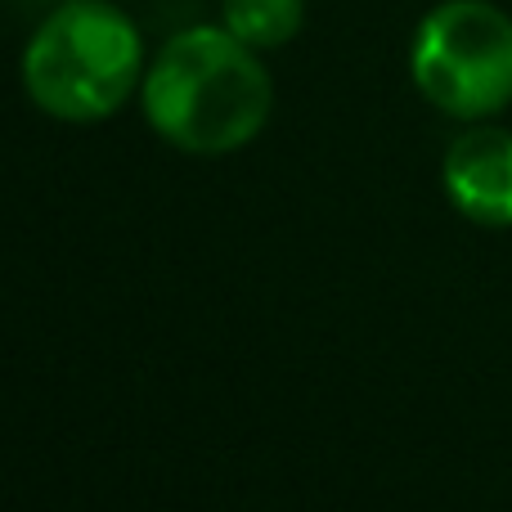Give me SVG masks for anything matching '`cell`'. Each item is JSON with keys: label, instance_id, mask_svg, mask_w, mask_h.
I'll use <instances>...</instances> for the list:
<instances>
[{"label": "cell", "instance_id": "cell-5", "mask_svg": "<svg viewBox=\"0 0 512 512\" xmlns=\"http://www.w3.org/2000/svg\"><path fill=\"white\" fill-rule=\"evenodd\" d=\"M225 27L252 50H279L306 23V0H221Z\"/></svg>", "mask_w": 512, "mask_h": 512}, {"label": "cell", "instance_id": "cell-2", "mask_svg": "<svg viewBox=\"0 0 512 512\" xmlns=\"http://www.w3.org/2000/svg\"><path fill=\"white\" fill-rule=\"evenodd\" d=\"M144 45L108 0H63L27 41L23 86L59 122H99L131 99Z\"/></svg>", "mask_w": 512, "mask_h": 512}, {"label": "cell", "instance_id": "cell-4", "mask_svg": "<svg viewBox=\"0 0 512 512\" xmlns=\"http://www.w3.org/2000/svg\"><path fill=\"white\" fill-rule=\"evenodd\" d=\"M445 194L468 221L512 225V135L499 126H472L445 153Z\"/></svg>", "mask_w": 512, "mask_h": 512}, {"label": "cell", "instance_id": "cell-1", "mask_svg": "<svg viewBox=\"0 0 512 512\" xmlns=\"http://www.w3.org/2000/svg\"><path fill=\"white\" fill-rule=\"evenodd\" d=\"M270 104V72L230 27H189L171 36L144 77V113L153 131L207 158L252 144Z\"/></svg>", "mask_w": 512, "mask_h": 512}, {"label": "cell", "instance_id": "cell-3", "mask_svg": "<svg viewBox=\"0 0 512 512\" xmlns=\"http://www.w3.org/2000/svg\"><path fill=\"white\" fill-rule=\"evenodd\" d=\"M409 72L441 113L481 122L512 99V18L490 0H441L418 23Z\"/></svg>", "mask_w": 512, "mask_h": 512}]
</instances>
